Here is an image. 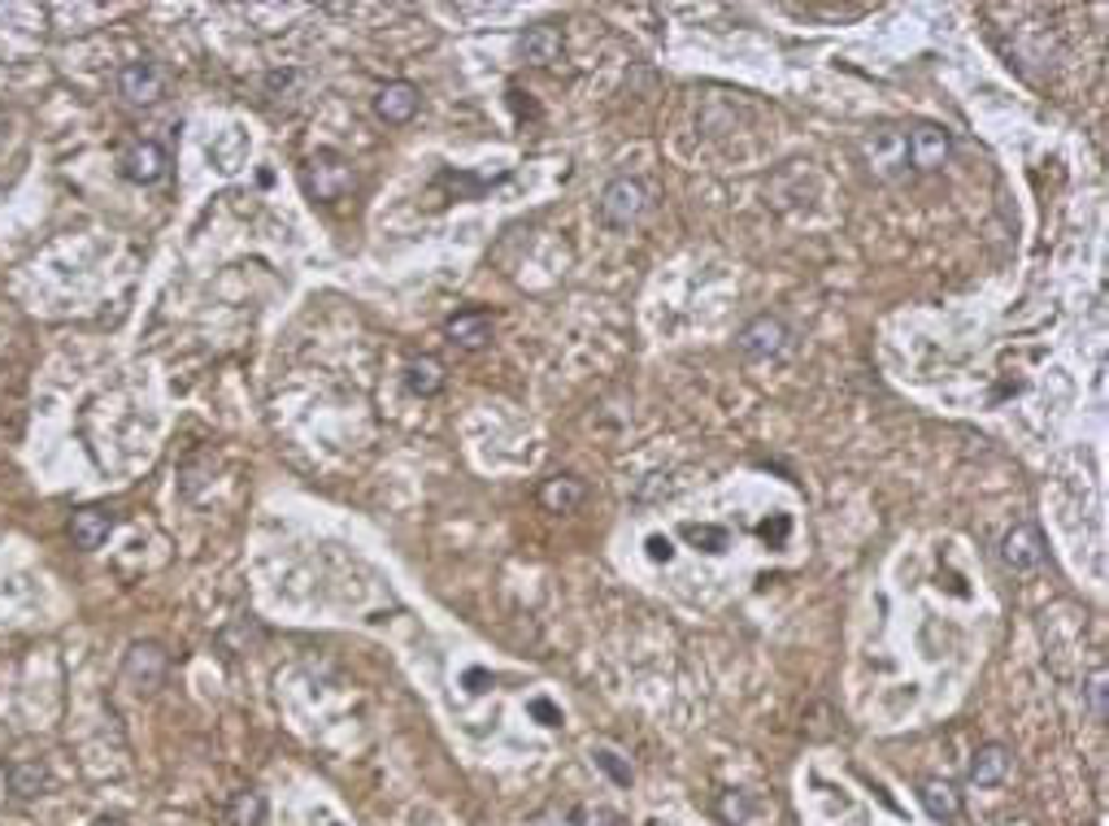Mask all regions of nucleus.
<instances>
[{
  "instance_id": "obj_1",
  "label": "nucleus",
  "mask_w": 1109,
  "mask_h": 826,
  "mask_svg": "<svg viewBox=\"0 0 1109 826\" xmlns=\"http://www.w3.org/2000/svg\"><path fill=\"white\" fill-rule=\"evenodd\" d=\"M653 209V188L644 179H614L605 192H601V218L610 226H635L644 213Z\"/></svg>"
},
{
  "instance_id": "obj_2",
  "label": "nucleus",
  "mask_w": 1109,
  "mask_h": 826,
  "mask_svg": "<svg viewBox=\"0 0 1109 826\" xmlns=\"http://www.w3.org/2000/svg\"><path fill=\"white\" fill-rule=\"evenodd\" d=\"M352 183H357V174H352V166H348L340 152H318V157H309V166H305V188L318 197V201H340L345 192H352Z\"/></svg>"
},
{
  "instance_id": "obj_3",
  "label": "nucleus",
  "mask_w": 1109,
  "mask_h": 826,
  "mask_svg": "<svg viewBox=\"0 0 1109 826\" xmlns=\"http://www.w3.org/2000/svg\"><path fill=\"white\" fill-rule=\"evenodd\" d=\"M166 83L170 78L157 62H127L118 70V92L127 105H157L166 96Z\"/></svg>"
},
{
  "instance_id": "obj_4",
  "label": "nucleus",
  "mask_w": 1109,
  "mask_h": 826,
  "mask_svg": "<svg viewBox=\"0 0 1109 826\" xmlns=\"http://www.w3.org/2000/svg\"><path fill=\"white\" fill-rule=\"evenodd\" d=\"M949 152H953V139H949L944 127L922 123V127H913L905 136V161H913L918 170H940L949 161Z\"/></svg>"
},
{
  "instance_id": "obj_5",
  "label": "nucleus",
  "mask_w": 1109,
  "mask_h": 826,
  "mask_svg": "<svg viewBox=\"0 0 1109 826\" xmlns=\"http://www.w3.org/2000/svg\"><path fill=\"white\" fill-rule=\"evenodd\" d=\"M1001 561L1014 570V574H1032L1044 565V536L1032 527V522H1018L1005 540H1001Z\"/></svg>"
},
{
  "instance_id": "obj_6",
  "label": "nucleus",
  "mask_w": 1109,
  "mask_h": 826,
  "mask_svg": "<svg viewBox=\"0 0 1109 826\" xmlns=\"http://www.w3.org/2000/svg\"><path fill=\"white\" fill-rule=\"evenodd\" d=\"M740 352L753 357V361H765V357H779L788 348V327L774 318V314H758L740 336Z\"/></svg>"
},
{
  "instance_id": "obj_7",
  "label": "nucleus",
  "mask_w": 1109,
  "mask_h": 826,
  "mask_svg": "<svg viewBox=\"0 0 1109 826\" xmlns=\"http://www.w3.org/2000/svg\"><path fill=\"white\" fill-rule=\"evenodd\" d=\"M166 679V653L157 644H136L123 661V684L136 691H157Z\"/></svg>"
},
{
  "instance_id": "obj_8",
  "label": "nucleus",
  "mask_w": 1109,
  "mask_h": 826,
  "mask_svg": "<svg viewBox=\"0 0 1109 826\" xmlns=\"http://www.w3.org/2000/svg\"><path fill=\"white\" fill-rule=\"evenodd\" d=\"M123 174H127L131 183L152 188V183H161V179L170 174V152H166L161 144L144 139V144H136V148L123 152Z\"/></svg>"
},
{
  "instance_id": "obj_9",
  "label": "nucleus",
  "mask_w": 1109,
  "mask_h": 826,
  "mask_svg": "<svg viewBox=\"0 0 1109 826\" xmlns=\"http://www.w3.org/2000/svg\"><path fill=\"white\" fill-rule=\"evenodd\" d=\"M374 114H379L388 127H405V123L418 114V87L414 83H405V78H397V83L379 87V96H374Z\"/></svg>"
},
{
  "instance_id": "obj_10",
  "label": "nucleus",
  "mask_w": 1109,
  "mask_h": 826,
  "mask_svg": "<svg viewBox=\"0 0 1109 826\" xmlns=\"http://www.w3.org/2000/svg\"><path fill=\"white\" fill-rule=\"evenodd\" d=\"M109 536H114V513H109V509L87 505V509H78V513L70 518V540H74V549L96 552Z\"/></svg>"
},
{
  "instance_id": "obj_11",
  "label": "nucleus",
  "mask_w": 1109,
  "mask_h": 826,
  "mask_svg": "<svg viewBox=\"0 0 1109 826\" xmlns=\"http://www.w3.org/2000/svg\"><path fill=\"white\" fill-rule=\"evenodd\" d=\"M444 336H448L457 348H466V352H479V348H487V340H492V314H484V309H462V314L448 318Z\"/></svg>"
},
{
  "instance_id": "obj_12",
  "label": "nucleus",
  "mask_w": 1109,
  "mask_h": 826,
  "mask_svg": "<svg viewBox=\"0 0 1109 826\" xmlns=\"http://www.w3.org/2000/svg\"><path fill=\"white\" fill-rule=\"evenodd\" d=\"M518 49H522L527 66H557V62H566V40H561L557 27H531Z\"/></svg>"
},
{
  "instance_id": "obj_13",
  "label": "nucleus",
  "mask_w": 1109,
  "mask_h": 826,
  "mask_svg": "<svg viewBox=\"0 0 1109 826\" xmlns=\"http://www.w3.org/2000/svg\"><path fill=\"white\" fill-rule=\"evenodd\" d=\"M918 796H922V805H927V814H931V818H940V823H958V818H962V796H958V787H953V783L927 779Z\"/></svg>"
},
{
  "instance_id": "obj_14",
  "label": "nucleus",
  "mask_w": 1109,
  "mask_h": 826,
  "mask_svg": "<svg viewBox=\"0 0 1109 826\" xmlns=\"http://www.w3.org/2000/svg\"><path fill=\"white\" fill-rule=\"evenodd\" d=\"M540 505L549 513H574L583 505V483L570 479V475H557V479H549L540 487Z\"/></svg>"
},
{
  "instance_id": "obj_15",
  "label": "nucleus",
  "mask_w": 1109,
  "mask_h": 826,
  "mask_svg": "<svg viewBox=\"0 0 1109 826\" xmlns=\"http://www.w3.org/2000/svg\"><path fill=\"white\" fill-rule=\"evenodd\" d=\"M1010 774V749H1001V744H987V749H979L971 761V783L979 787H996L1001 779Z\"/></svg>"
},
{
  "instance_id": "obj_16",
  "label": "nucleus",
  "mask_w": 1109,
  "mask_h": 826,
  "mask_svg": "<svg viewBox=\"0 0 1109 826\" xmlns=\"http://www.w3.org/2000/svg\"><path fill=\"white\" fill-rule=\"evenodd\" d=\"M44 787H49V770H44L40 761H13V765H9V792H13L18 801L44 796Z\"/></svg>"
},
{
  "instance_id": "obj_17",
  "label": "nucleus",
  "mask_w": 1109,
  "mask_h": 826,
  "mask_svg": "<svg viewBox=\"0 0 1109 826\" xmlns=\"http://www.w3.org/2000/svg\"><path fill=\"white\" fill-rule=\"evenodd\" d=\"M405 383H410L414 396H435V392L444 388V366H440L435 357H414V361L405 366Z\"/></svg>"
},
{
  "instance_id": "obj_18",
  "label": "nucleus",
  "mask_w": 1109,
  "mask_h": 826,
  "mask_svg": "<svg viewBox=\"0 0 1109 826\" xmlns=\"http://www.w3.org/2000/svg\"><path fill=\"white\" fill-rule=\"evenodd\" d=\"M262 818H266V801H262V792L244 787V792H235V796H231V805H226V823L231 826H262Z\"/></svg>"
},
{
  "instance_id": "obj_19",
  "label": "nucleus",
  "mask_w": 1109,
  "mask_h": 826,
  "mask_svg": "<svg viewBox=\"0 0 1109 826\" xmlns=\"http://www.w3.org/2000/svg\"><path fill=\"white\" fill-rule=\"evenodd\" d=\"M592 758H596V765H601V770H610V774H614V779H619V783H631V765H623V761H619V753H614V749H596V753H592Z\"/></svg>"
},
{
  "instance_id": "obj_20",
  "label": "nucleus",
  "mask_w": 1109,
  "mask_h": 826,
  "mask_svg": "<svg viewBox=\"0 0 1109 826\" xmlns=\"http://www.w3.org/2000/svg\"><path fill=\"white\" fill-rule=\"evenodd\" d=\"M796 13H810V18H862V13H870L866 4H848V9H827V4H805V9H796Z\"/></svg>"
},
{
  "instance_id": "obj_21",
  "label": "nucleus",
  "mask_w": 1109,
  "mask_h": 826,
  "mask_svg": "<svg viewBox=\"0 0 1109 826\" xmlns=\"http://www.w3.org/2000/svg\"><path fill=\"white\" fill-rule=\"evenodd\" d=\"M1088 691H1092V718H1097V722H1106V670H1097V675H1092V688Z\"/></svg>"
},
{
  "instance_id": "obj_22",
  "label": "nucleus",
  "mask_w": 1109,
  "mask_h": 826,
  "mask_svg": "<svg viewBox=\"0 0 1109 826\" xmlns=\"http://www.w3.org/2000/svg\"><path fill=\"white\" fill-rule=\"evenodd\" d=\"M688 540H696V544H700V540H705V544H714L709 552H722V544H727V536H722V531H714V527H705V531H700V527H688Z\"/></svg>"
},
{
  "instance_id": "obj_23",
  "label": "nucleus",
  "mask_w": 1109,
  "mask_h": 826,
  "mask_svg": "<svg viewBox=\"0 0 1109 826\" xmlns=\"http://www.w3.org/2000/svg\"><path fill=\"white\" fill-rule=\"evenodd\" d=\"M579 826H619L610 809H579Z\"/></svg>"
},
{
  "instance_id": "obj_24",
  "label": "nucleus",
  "mask_w": 1109,
  "mask_h": 826,
  "mask_svg": "<svg viewBox=\"0 0 1109 826\" xmlns=\"http://www.w3.org/2000/svg\"><path fill=\"white\" fill-rule=\"evenodd\" d=\"M648 549H653L657 561H662V557H670V544H666V540H648Z\"/></svg>"
},
{
  "instance_id": "obj_25",
  "label": "nucleus",
  "mask_w": 1109,
  "mask_h": 826,
  "mask_svg": "<svg viewBox=\"0 0 1109 826\" xmlns=\"http://www.w3.org/2000/svg\"><path fill=\"white\" fill-rule=\"evenodd\" d=\"M96 826H127V823H123V818H101Z\"/></svg>"
}]
</instances>
